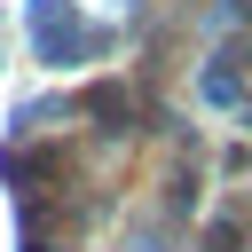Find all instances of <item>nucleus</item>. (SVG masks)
Masks as SVG:
<instances>
[{
	"mask_svg": "<svg viewBox=\"0 0 252 252\" xmlns=\"http://www.w3.org/2000/svg\"><path fill=\"white\" fill-rule=\"evenodd\" d=\"M32 32H39V55L47 63H71V55H102V32L79 24L63 0H32Z\"/></svg>",
	"mask_w": 252,
	"mask_h": 252,
	"instance_id": "f257e3e1",
	"label": "nucleus"
},
{
	"mask_svg": "<svg viewBox=\"0 0 252 252\" xmlns=\"http://www.w3.org/2000/svg\"><path fill=\"white\" fill-rule=\"evenodd\" d=\"M236 244H244L236 220H213V228H205V252H236Z\"/></svg>",
	"mask_w": 252,
	"mask_h": 252,
	"instance_id": "f03ea898",
	"label": "nucleus"
}]
</instances>
